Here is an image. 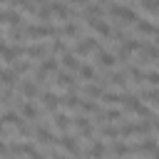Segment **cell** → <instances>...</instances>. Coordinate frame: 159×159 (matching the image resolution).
<instances>
[{"mask_svg": "<svg viewBox=\"0 0 159 159\" xmlns=\"http://www.w3.org/2000/svg\"><path fill=\"white\" fill-rule=\"evenodd\" d=\"M20 32H22L25 37H30V40H42V37H55V35H60V30L52 27V25H27V27H20Z\"/></svg>", "mask_w": 159, "mask_h": 159, "instance_id": "cell-1", "label": "cell"}, {"mask_svg": "<svg viewBox=\"0 0 159 159\" xmlns=\"http://www.w3.org/2000/svg\"><path fill=\"white\" fill-rule=\"evenodd\" d=\"M107 12H109L112 17H117L122 25H132V22H137V12H134L132 7H127V5H119V2H109Z\"/></svg>", "mask_w": 159, "mask_h": 159, "instance_id": "cell-2", "label": "cell"}, {"mask_svg": "<svg viewBox=\"0 0 159 159\" xmlns=\"http://www.w3.org/2000/svg\"><path fill=\"white\" fill-rule=\"evenodd\" d=\"M32 137L40 142V144H60V137H55L47 127H42V124H37L35 129H32Z\"/></svg>", "mask_w": 159, "mask_h": 159, "instance_id": "cell-3", "label": "cell"}, {"mask_svg": "<svg viewBox=\"0 0 159 159\" xmlns=\"http://www.w3.org/2000/svg\"><path fill=\"white\" fill-rule=\"evenodd\" d=\"M92 50H94V52L99 50V42H97V37H84L82 42L77 40V45L72 47V52H75V55H89Z\"/></svg>", "mask_w": 159, "mask_h": 159, "instance_id": "cell-4", "label": "cell"}, {"mask_svg": "<svg viewBox=\"0 0 159 159\" xmlns=\"http://www.w3.org/2000/svg\"><path fill=\"white\" fill-rule=\"evenodd\" d=\"M62 102H65V97H60L57 92H45V94H42V107H45L47 112H57Z\"/></svg>", "mask_w": 159, "mask_h": 159, "instance_id": "cell-5", "label": "cell"}, {"mask_svg": "<svg viewBox=\"0 0 159 159\" xmlns=\"http://www.w3.org/2000/svg\"><path fill=\"white\" fill-rule=\"evenodd\" d=\"M55 84H57V87H67L70 92H77V84H75V80H72V75H70L67 70H62V72L57 70V72H55Z\"/></svg>", "mask_w": 159, "mask_h": 159, "instance_id": "cell-6", "label": "cell"}, {"mask_svg": "<svg viewBox=\"0 0 159 159\" xmlns=\"http://www.w3.org/2000/svg\"><path fill=\"white\" fill-rule=\"evenodd\" d=\"M60 147L65 149V154H70V157H80V144L75 142L72 134H62V137H60Z\"/></svg>", "mask_w": 159, "mask_h": 159, "instance_id": "cell-7", "label": "cell"}, {"mask_svg": "<svg viewBox=\"0 0 159 159\" xmlns=\"http://www.w3.org/2000/svg\"><path fill=\"white\" fill-rule=\"evenodd\" d=\"M87 25H89L97 35H102V37H112V27H109L104 20H99V17H87Z\"/></svg>", "mask_w": 159, "mask_h": 159, "instance_id": "cell-8", "label": "cell"}, {"mask_svg": "<svg viewBox=\"0 0 159 159\" xmlns=\"http://www.w3.org/2000/svg\"><path fill=\"white\" fill-rule=\"evenodd\" d=\"M94 60H97V65H102V67H107V70H109V67H114V65L119 62V60H117L112 52H107L104 47H99V50L94 52Z\"/></svg>", "mask_w": 159, "mask_h": 159, "instance_id": "cell-9", "label": "cell"}, {"mask_svg": "<svg viewBox=\"0 0 159 159\" xmlns=\"http://www.w3.org/2000/svg\"><path fill=\"white\" fill-rule=\"evenodd\" d=\"M20 94L27 97V99H35V97L40 94L37 82H35V80H22V82H20Z\"/></svg>", "mask_w": 159, "mask_h": 159, "instance_id": "cell-10", "label": "cell"}, {"mask_svg": "<svg viewBox=\"0 0 159 159\" xmlns=\"http://www.w3.org/2000/svg\"><path fill=\"white\" fill-rule=\"evenodd\" d=\"M47 52H50V47H47V45H30V47H25V57H30V60L50 57Z\"/></svg>", "mask_w": 159, "mask_h": 159, "instance_id": "cell-11", "label": "cell"}, {"mask_svg": "<svg viewBox=\"0 0 159 159\" xmlns=\"http://www.w3.org/2000/svg\"><path fill=\"white\" fill-rule=\"evenodd\" d=\"M50 10H52V15H57L60 20H70V17H72V10H70L65 2H57V0H52V2H50Z\"/></svg>", "mask_w": 159, "mask_h": 159, "instance_id": "cell-12", "label": "cell"}, {"mask_svg": "<svg viewBox=\"0 0 159 159\" xmlns=\"http://www.w3.org/2000/svg\"><path fill=\"white\" fill-rule=\"evenodd\" d=\"M139 55H142L139 62H154V60H159V47L157 45H142Z\"/></svg>", "mask_w": 159, "mask_h": 159, "instance_id": "cell-13", "label": "cell"}, {"mask_svg": "<svg viewBox=\"0 0 159 159\" xmlns=\"http://www.w3.org/2000/svg\"><path fill=\"white\" fill-rule=\"evenodd\" d=\"M134 25H137V32H142V35H152V37L159 35V27L154 22H149V20H137Z\"/></svg>", "mask_w": 159, "mask_h": 159, "instance_id": "cell-14", "label": "cell"}, {"mask_svg": "<svg viewBox=\"0 0 159 159\" xmlns=\"http://www.w3.org/2000/svg\"><path fill=\"white\" fill-rule=\"evenodd\" d=\"M62 65H65L67 72H80V67H82V65L77 62V55H75V52H65V55H62Z\"/></svg>", "mask_w": 159, "mask_h": 159, "instance_id": "cell-15", "label": "cell"}, {"mask_svg": "<svg viewBox=\"0 0 159 159\" xmlns=\"http://www.w3.org/2000/svg\"><path fill=\"white\" fill-rule=\"evenodd\" d=\"M75 127H77V132H82L84 137H92V132H94L87 117H75Z\"/></svg>", "mask_w": 159, "mask_h": 159, "instance_id": "cell-16", "label": "cell"}, {"mask_svg": "<svg viewBox=\"0 0 159 159\" xmlns=\"http://www.w3.org/2000/svg\"><path fill=\"white\" fill-rule=\"evenodd\" d=\"M104 154H107L104 144H102L99 139H94V142H92V147H89V152H87V157H89V159H102Z\"/></svg>", "mask_w": 159, "mask_h": 159, "instance_id": "cell-17", "label": "cell"}, {"mask_svg": "<svg viewBox=\"0 0 159 159\" xmlns=\"http://www.w3.org/2000/svg\"><path fill=\"white\" fill-rule=\"evenodd\" d=\"M127 75L132 77V82H134V84H139V82H144V80H147V72H142L137 65H127Z\"/></svg>", "mask_w": 159, "mask_h": 159, "instance_id": "cell-18", "label": "cell"}, {"mask_svg": "<svg viewBox=\"0 0 159 159\" xmlns=\"http://www.w3.org/2000/svg\"><path fill=\"white\" fill-rule=\"evenodd\" d=\"M15 80H20V77L15 75V70H12V67H5V70H2V87H5V89H12Z\"/></svg>", "mask_w": 159, "mask_h": 159, "instance_id": "cell-19", "label": "cell"}, {"mask_svg": "<svg viewBox=\"0 0 159 159\" xmlns=\"http://www.w3.org/2000/svg\"><path fill=\"white\" fill-rule=\"evenodd\" d=\"M82 92H84L87 97H92V99L104 97V87H102V84H84V87H82Z\"/></svg>", "mask_w": 159, "mask_h": 159, "instance_id": "cell-20", "label": "cell"}, {"mask_svg": "<svg viewBox=\"0 0 159 159\" xmlns=\"http://www.w3.org/2000/svg\"><path fill=\"white\" fill-rule=\"evenodd\" d=\"M104 15V7L99 5V2H87V7H84V17H102Z\"/></svg>", "mask_w": 159, "mask_h": 159, "instance_id": "cell-21", "label": "cell"}, {"mask_svg": "<svg viewBox=\"0 0 159 159\" xmlns=\"http://www.w3.org/2000/svg\"><path fill=\"white\" fill-rule=\"evenodd\" d=\"M20 114H22L25 119H37V107H35L32 102H22V104H20Z\"/></svg>", "mask_w": 159, "mask_h": 159, "instance_id": "cell-22", "label": "cell"}, {"mask_svg": "<svg viewBox=\"0 0 159 159\" xmlns=\"http://www.w3.org/2000/svg\"><path fill=\"white\" fill-rule=\"evenodd\" d=\"M97 119H102V122H119V119H122V112H119V109H107V112H97Z\"/></svg>", "mask_w": 159, "mask_h": 159, "instance_id": "cell-23", "label": "cell"}, {"mask_svg": "<svg viewBox=\"0 0 159 159\" xmlns=\"http://www.w3.org/2000/svg\"><path fill=\"white\" fill-rule=\"evenodd\" d=\"M52 124H55L57 129H62V132H65V129L70 127V117H67L65 112H55V114H52Z\"/></svg>", "mask_w": 159, "mask_h": 159, "instance_id": "cell-24", "label": "cell"}, {"mask_svg": "<svg viewBox=\"0 0 159 159\" xmlns=\"http://www.w3.org/2000/svg\"><path fill=\"white\" fill-rule=\"evenodd\" d=\"M109 152H112L114 157H129V154H132V147H129V144H122V142H114Z\"/></svg>", "mask_w": 159, "mask_h": 159, "instance_id": "cell-25", "label": "cell"}, {"mask_svg": "<svg viewBox=\"0 0 159 159\" xmlns=\"http://www.w3.org/2000/svg\"><path fill=\"white\" fill-rule=\"evenodd\" d=\"M62 104H65L67 109H80V104H82V99H80V97H77L75 92H70V94L65 97V102H62Z\"/></svg>", "mask_w": 159, "mask_h": 159, "instance_id": "cell-26", "label": "cell"}, {"mask_svg": "<svg viewBox=\"0 0 159 159\" xmlns=\"http://www.w3.org/2000/svg\"><path fill=\"white\" fill-rule=\"evenodd\" d=\"M60 35H65V37H75V35H80V25H77V22H67V25L60 30Z\"/></svg>", "mask_w": 159, "mask_h": 159, "instance_id": "cell-27", "label": "cell"}, {"mask_svg": "<svg viewBox=\"0 0 159 159\" xmlns=\"http://www.w3.org/2000/svg\"><path fill=\"white\" fill-rule=\"evenodd\" d=\"M142 94H144V99H147L152 107H159V89H144Z\"/></svg>", "mask_w": 159, "mask_h": 159, "instance_id": "cell-28", "label": "cell"}, {"mask_svg": "<svg viewBox=\"0 0 159 159\" xmlns=\"http://www.w3.org/2000/svg\"><path fill=\"white\" fill-rule=\"evenodd\" d=\"M109 82L124 87V84H127V72H112V75H109Z\"/></svg>", "mask_w": 159, "mask_h": 159, "instance_id": "cell-29", "label": "cell"}, {"mask_svg": "<svg viewBox=\"0 0 159 159\" xmlns=\"http://www.w3.org/2000/svg\"><path fill=\"white\" fill-rule=\"evenodd\" d=\"M102 137H122V127L104 124V127H102Z\"/></svg>", "mask_w": 159, "mask_h": 159, "instance_id": "cell-30", "label": "cell"}, {"mask_svg": "<svg viewBox=\"0 0 159 159\" xmlns=\"http://www.w3.org/2000/svg\"><path fill=\"white\" fill-rule=\"evenodd\" d=\"M30 67H32V62H27V60H25V62H15V65H12V70H15V75H17V77H20V75H25V72H30Z\"/></svg>", "mask_w": 159, "mask_h": 159, "instance_id": "cell-31", "label": "cell"}, {"mask_svg": "<svg viewBox=\"0 0 159 159\" xmlns=\"http://www.w3.org/2000/svg\"><path fill=\"white\" fill-rule=\"evenodd\" d=\"M80 77L82 80H94V67L92 65H82L80 67Z\"/></svg>", "mask_w": 159, "mask_h": 159, "instance_id": "cell-32", "label": "cell"}, {"mask_svg": "<svg viewBox=\"0 0 159 159\" xmlns=\"http://www.w3.org/2000/svg\"><path fill=\"white\" fill-rule=\"evenodd\" d=\"M50 15H52L50 5H45V7L40 5V10H37V15H35V17H37V20H42V22H47V20H50Z\"/></svg>", "mask_w": 159, "mask_h": 159, "instance_id": "cell-33", "label": "cell"}, {"mask_svg": "<svg viewBox=\"0 0 159 159\" xmlns=\"http://www.w3.org/2000/svg\"><path fill=\"white\" fill-rule=\"evenodd\" d=\"M142 7L147 12H159V0H142Z\"/></svg>", "mask_w": 159, "mask_h": 159, "instance_id": "cell-34", "label": "cell"}, {"mask_svg": "<svg viewBox=\"0 0 159 159\" xmlns=\"http://www.w3.org/2000/svg\"><path fill=\"white\" fill-rule=\"evenodd\" d=\"M147 82H149L152 87H159V72H157V70H152V72H147Z\"/></svg>", "mask_w": 159, "mask_h": 159, "instance_id": "cell-35", "label": "cell"}, {"mask_svg": "<svg viewBox=\"0 0 159 159\" xmlns=\"http://www.w3.org/2000/svg\"><path fill=\"white\" fill-rule=\"evenodd\" d=\"M52 50H55V52H62V55H65V52H67V45H65V42H62V40H60V35H57V40H55V42H52Z\"/></svg>", "mask_w": 159, "mask_h": 159, "instance_id": "cell-36", "label": "cell"}, {"mask_svg": "<svg viewBox=\"0 0 159 159\" xmlns=\"http://www.w3.org/2000/svg\"><path fill=\"white\" fill-rule=\"evenodd\" d=\"M70 2H75V5H87V0H70Z\"/></svg>", "mask_w": 159, "mask_h": 159, "instance_id": "cell-37", "label": "cell"}, {"mask_svg": "<svg viewBox=\"0 0 159 159\" xmlns=\"http://www.w3.org/2000/svg\"><path fill=\"white\" fill-rule=\"evenodd\" d=\"M154 45H157V47H159V35H157V37H154Z\"/></svg>", "mask_w": 159, "mask_h": 159, "instance_id": "cell-38", "label": "cell"}, {"mask_svg": "<svg viewBox=\"0 0 159 159\" xmlns=\"http://www.w3.org/2000/svg\"><path fill=\"white\" fill-rule=\"evenodd\" d=\"M94 2H99V5H102V2H107V0H94Z\"/></svg>", "mask_w": 159, "mask_h": 159, "instance_id": "cell-39", "label": "cell"}]
</instances>
